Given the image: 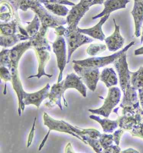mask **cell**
<instances>
[{
  "instance_id": "cell-1",
  "label": "cell",
  "mask_w": 143,
  "mask_h": 153,
  "mask_svg": "<svg viewBox=\"0 0 143 153\" xmlns=\"http://www.w3.org/2000/svg\"><path fill=\"white\" fill-rule=\"evenodd\" d=\"M6 1L11 4L14 11L18 9L26 11L28 9L32 10L38 15L41 22V27L45 28H55L57 26L67 24L65 19L52 14L44 8L41 3L36 0H1Z\"/></svg>"
},
{
  "instance_id": "cell-4",
  "label": "cell",
  "mask_w": 143,
  "mask_h": 153,
  "mask_svg": "<svg viewBox=\"0 0 143 153\" xmlns=\"http://www.w3.org/2000/svg\"><path fill=\"white\" fill-rule=\"evenodd\" d=\"M63 37L68 45L67 64L70 62L73 53L77 48L84 44L92 43L94 39L81 33L77 30H70L67 27Z\"/></svg>"
},
{
  "instance_id": "cell-39",
  "label": "cell",
  "mask_w": 143,
  "mask_h": 153,
  "mask_svg": "<svg viewBox=\"0 0 143 153\" xmlns=\"http://www.w3.org/2000/svg\"><path fill=\"white\" fill-rule=\"evenodd\" d=\"M36 121V117H35L34 120L33 124L32 127L30 132L29 135L28 140L27 143V147L29 148L31 145L33 139L34 135V132L35 131V126Z\"/></svg>"
},
{
  "instance_id": "cell-37",
  "label": "cell",
  "mask_w": 143,
  "mask_h": 153,
  "mask_svg": "<svg viewBox=\"0 0 143 153\" xmlns=\"http://www.w3.org/2000/svg\"><path fill=\"white\" fill-rule=\"evenodd\" d=\"M121 149L118 146L113 145V144L110 146L106 148L103 149V152L106 153H119L121 152Z\"/></svg>"
},
{
  "instance_id": "cell-20",
  "label": "cell",
  "mask_w": 143,
  "mask_h": 153,
  "mask_svg": "<svg viewBox=\"0 0 143 153\" xmlns=\"http://www.w3.org/2000/svg\"><path fill=\"white\" fill-rule=\"evenodd\" d=\"M89 118L91 120H94L99 123L102 127L103 131L105 133H112L118 127V121L111 120L108 119V118L104 119H101L100 117L94 115L89 116Z\"/></svg>"
},
{
  "instance_id": "cell-27",
  "label": "cell",
  "mask_w": 143,
  "mask_h": 153,
  "mask_svg": "<svg viewBox=\"0 0 143 153\" xmlns=\"http://www.w3.org/2000/svg\"><path fill=\"white\" fill-rule=\"evenodd\" d=\"M131 84L136 90L143 88V66L136 72H132Z\"/></svg>"
},
{
  "instance_id": "cell-43",
  "label": "cell",
  "mask_w": 143,
  "mask_h": 153,
  "mask_svg": "<svg viewBox=\"0 0 143 153\" xmlns=\"http://www.w3.org/2000/svg\"><path fill=\"white\" fill-rule=\"evenodd\" d=\"M65 152L66 153L73 152H73L72 148L71 143H69L68 145L66 147Z\"/></svg>"
},
{
  "instance_id": "cell-2",
  "label": "cell",
  "mask_w": 143,
  "mask_h": 153,
  "mask_svg": "<svg viewBox=\"0 0 143 153\" xmlns=\"http://www.w3.org/2000/svg\"><path fill=\"white\" fill-rule=\"evenodd\" d=\"M47 31L41 29L35 36L30 39L36 53L38 61V74L29 76L28 79L37 77L39 79L43 76L50 78L52 76V74H47L45 72V67L50 59L49 52L51 51V47L46 38Z\"/></svg>"
},
{
  "instance_id": "cell-33",
  "label": "cell",
  "mask_w": 143,
  "mask_h": 153,
  "mask_svg": "<svg viewBox=\"0 0 143 153\" xmlns=\"http://www.w3.org/2000/svg\"><path fill=\"white\" fill-rule=\"evenodd\" d=\"M105 1V0H80L79 4L88 11L90 7L97 4H102Z\"/></svg>"
},
{
  "instance_id": "cell-10",
  "label": "cell",
  "mask_w": 143,
  "mask_h": 153,
  "mask_svg": "<svg viewBox=\"0 0 143 153\" xmlns=\"http://www.w3.org/2000/svg\"><path fill=\"white\" fill-rule=\"evenodd\" d=\"M63 92V81L54 84L50 89L48 98L49 99V102H47L45 105L49 108H52L57 105L61 111L63 110L61 104V98L63 100L64 104L66 107H68V104L65 98Z\"/></svg>"
},
{
  "instance_id": "cell-16",
  "label": "cell",
  "mask_w": 143,
  "mask_h": 153,
  "mask_svg": "<svg viewBox=\"0 0 143 153\" xmlns=\"http://www.w3.org/2000/svg\"><path fill=\"white\" fill-rule=\"evenodd\" d=\"M130 2V0H105L103 3L104 9L100 14L92 17V19L101 18L106 15L119 9H126V5Z\"/></svg>"
},
{
  "instance_id": "cell-45",
  "label": "cell",
  "mask_w": 143,
  "mask_h": 153,
  "mask_svg": "<svg viewBox=\"0 0 143 153\" xmlns=\"http://www.w3.org/2000/svg\"><path fill=\"white\" fill-rule=\"evenodd\" d=\"M119 107H117V108H115V109H114V111H113V112L115 113L116 114H118V109H119Z\"/></svg>"
},
{
  "instance_id": "cell-11",
  "label": "cell",
  "mask_w": 143,
  "mask_h": 153,
  "mask_svg": "<svg viewBox=\"0 0 143 153\" xmlns=\"http://www.w3.org/2000/svg\"><path fill=\"white\" fill-rule=\"evenodd\" d=\"M50 86L49 83L45 87L35 93H28L24 92L23 98V103L24 106L34 105L39 108L42 102L48 98Z\"/></svg>"
},
{
  "instance_id": "cell-19",
  "label": "cell",
  "mask_w": 143,
  "mask_h": 153,
  "mask_svg": "<svg viewBox=\"0 0 143 153\" xmlns=\"http://www.w3.org/2000/svg\"><path fill=\"white\" fill-rule=\"evenodd\" d=\"M100 79L109 88L118 84L117 74L112 68H105L100 75Z\"/></svg>"
},
{
  "instance_id": "cell-41",
  "label": "cell",
  "mask_w": 143,
  "mask_h": 153,
  "mask_svg": "<svg viewBox=\"0 0 143 153\" xmlns=\"http://www.w3.org/2000/svg\"><path fill=\"white\" fill-rule=\"evenodd\" d=\"M138 91L140 104L142 108L143 109V88L139 89Z\"/></svg>"
},
{
  "instance_id": "cell-23",
  "label": "cell",
  "mask_w": 143,
  "mask_h": 153,
  "mask_svg": "<svg viewBox=\"0 0 143 153\" xmlns=\"http://www.w3.org/2000/svg\"><path fill=\"white\" fill-rule=\"evenodd\" d=\"M117 120L120 128L127 131H131L135 126L139 125L138 121L135 115L133 116L122 115L119 117Z\"/></svg>"
},
{
  "instance_id": "cell-38",
  "label": "cell",
  "mask_w": 143,
  "mask_h": 153,
  "mask_svg": "<svg viewBox=\"0 0 143 153\" xmlns=\"http://www.w3.org/2000/svg\"><path fill=\"white\" fill-rule=\"evenodd\" d=\"M124 133V131L121 129H119L114 132L113 134V137H114V141L115 142V143L117 145L119 146L120 144V141L121 136L123 135Z\"/></svg>"
},
{
  "instance_id": "cell-21",
  "label": "cell",
  "mask_w": 143,
  "mask_h": 153,
  "mask_svg": "<svg viewBox=\"0 0 143 153\" xmlns=\"http://www.w3.org/2000/svg\"><path fill=\"white\" fill-rule=\"evenodd\" d=\"M136 91L132 86L126 90L125 93L123 94V99L120 103V107L123 108L126 106H133L139 101Z\"/></svg>"
},
{
  "instance_id": "cell-25",
  "label": "cell",
  "mask_w": 143,
  "mask_h": 153,
  "mask_svg": "<svg viewBox=\"0 0 143 153\" xmlns=\"http://www.w3.org/2000/svg\"><path fill=\"white\" fill-rule=\"evenodd\" d=\"M67 124L68 125L72 131L79 136L80 134H86V135H89V137L91 138L99 139L102 135L101 133L96 129L93 128L82 129L77 127V126H72V125L68 123H67Z\"/></svg>"
},
{
  "instance_id": "cell-9",
  "label": "cell",
  "mask_w": 143,
  "mask_h": 153,
  "mask_svg": "<svg viewBox=\"0 0 143 153\" xmlns=\"http://www.w3.org/2000/svg\"><path fill=\"white\" fill-rule=\"evenodd\" d=\"M63 36H57L56 40L52 43L53 51L56 56L57 67L60 71L57 82L62 81L64 70L67 64L66 42Z\"/></svg>"
},
{
  "instance_id": "cell-13",
  "label": "cell",
  "mask_w": 143,
  "mask_h": 153,
  "mask_svg": "<svg viewBox=\"0 0 143 153\" xmlns=\"http://www.w3.org/2000/svg\"><path fill=\"white\" fill-rule=\"evenodd\" d=\"M63 81L64 93L69 89L74 88L77 90L84 98L86 97L87 88L80 76L72 72L68 74Z\"/></svg>"
},
{
  "instance_id": "cell-24",
  "label": "cell",
  "mask_w": 143,
  "mask_h": 153,
  "mask_svg": "<svg viewBox=\"0 0 143 153\" xmlns=\"http://www.w3.org/2000/svg\"><path fill=\"white\" fill-rule=\"evenodd\" d=\"M48 11L58 16H65L68 14L69 10L63 4L54 3L43 4Z\"/></svg>"
},
{
  "instance_id": "cell-22",
  "label": "cell",
  "mask_w": 143,
  "mask_h": 153,
  "mask_svg": "<svg viewBox=\"0 0 143 153\" xmlns=\"http://www.w3.org/2000/svg\"><path fill=\"white\" fill-rule=\"evenodd\" d=\"M19 18L14 19L10 22L1 24V35L10 36L18 33V27L20 25Z\"/></svg>"
},
{
  "instance_id": "cell-30",
  "label": "cell",
  "mask_w": 143,
  "mask_h": 153,
  "mask_svg": "<svg viewBox=\"0 0 143 153\" xmlns=\"http://www.w3.org/2000/svg\"><path fill=\"white\" fill-rule=\"evenodd\" d=\"M0 76L1 79L5 82L4 89V94H7V82L12 81V75L10 71L8 68L4 66H1L0 68Z\"/></svg>"
},
{
  "instance_id": "cell-44",
  "label": "cell",
  "mask_w": 143,
  "mask_h": 153,
  "mask_svg": "<svg viewBox=\"0 0 143 153\" xmlns=\"http://www.w3.org/2000/svg\"><path fill=\"white\" fill-rule=\"evenodd\" d=\"M121 153H139V152H138L134 149L132 148H130L127 149V150H125V151H122L121 152Z\"/></svg>"
},
{
  "instance_id": "cell-12",
  "label": "cell",
  "mask_w": 143,
  "mask_h": 153,
  "mask_svg": "<svg viewBox=\"0 0 143 153\" xmlns=\"http://www.w3.org/2000/svg\"><path fill=\"white\" fill-rule=\"evenodd\" d=\"M115 30L113 33L105 38V41L107 48L111 52H116L122 48L125 43V39L120 33V26L117 24L114 19Z\"/></svg>"
},
{
  "instance_id": "cell-29",
  "label": "cell",
  "mask_w": 143,
  "mask_h": 153,
  "mask_svg": "<svg viewBox=\"0 0 143 153\" xmlns=\"http://www.w3.org/2000/svg\"><path fill=\"white\" fill-rule=\"evenodd\" d=\"M107 45L102 43L91 44L86 49V53L91 56H95L106 50Z\"/></svg>"
},
{
  "instance_id": "cell-18",
  "label": "cell",
  "mask_w": 143,
  "mask_h": 153,
  "mask_svg": "<svg viewBox=\"0 0 143 153\" xmlns=\"http://www.w3.org/2000/svg\"><path fill=\"white\" fill-rule=\"evenodd\" d=\"M31 39V38L30 37L21 33H17L10 36L1 35V46L5 48L12 47L20 41H27Z\"/></svg>"
},
{
  "instance_id": "cell-15",
  "label": "cell",
  "mask_w": 143,
  "mask_h": 153,
  "mask_svg": "<svg viewBox=\"0 0 143 153\" xmlns=\"http://www.w3.org/2000/svg\"><path fill=\"white\" fill-rule=\"evenodd\" d=\"M110 15H106L100 18V20L97 24L93 27L87 29H81L77 28L78 32L87 35L94 39L101 41H104L105 38L102 30V26L108 19Z\"/></svg>"
},
{
  "instance_id": "cell-14",
  "label": "cell",
  "mask_w": 143,
  "mask_h": 153,
  "mask_svg": "<svg viewBox=\"0 0 143 153\" xmlns=\"http://www.w3.org/2000/svg\"><path fill=\"white\" fill-rule=\"evenodd\" d=\"M87 11H88L79 4L73 6L72 9L69 11L66 19L67 24L68 25V28L70 30H77L78 23Z\"/></svg>"
},
{
  "instance_id": "cell-32",
  "label": "cell",
  "mask_w": 143,
  "mask_h": 153,
  "mask_svg": "<svg viewBox=\"0 0 143 153\" xmlns=\"http://www.w3.org/2000/svg\"><path fill=\"white\" fill-rule=\"evenodd\" d=\"M101 145L103 149L106 148L110 146L113 144L114 137L113 135L102 134L99 139Z\"/></svg>"
},
{
  "instance_id": "cell-40",
  "label": "cell",
  "mask_w": 143,
  "mask_h": 153,
  "mask_svg": "<svg viewBox=\"0 0 143 153\" xmlns=\"http://www.w3.org/2000/svg\"><path fill=\"white\" fill-rule=\"evenodd\" d=\"M55 32H56V35L57 36H63L66 28L64 27L63 25H60L57 26V27L55 28Z\"/></svg>"
},
{
  "instance_id": "cell-36",
  "label": "cell",
  "mask_w": 143,
  "mask_h": 153,
  "mask_svg": "<svg viewBox=\"0 0 143 153\" xmlns=\"http://www.w3.org/2000/svg\"><path fill=\"white\" fill-rule=\"evenodd\" d=\"M122 111V115L133 116L136 114V109L133 106H126L123 107Z\"/></svg>"
},
{
  "instance_id": "cell-42",
  "label": "cell",
  "mask_w": 143,
  "mask_h": 153,
  "mask_svg": "<svg viewBox=\"0 0 143 153\" xmlns=\"http://www.w3.org/2000/svg\"><path fill=\"white\" fill-rule=\"evenodd\" d=\"M134 55L135 56L143 55V46L135 50L134 51Z\"/></svg>"
},
{
  "instance_id": "cell-31",
  "label": "cell",
  "mask_w": 143,
  "mask_h": 153,
  "mask_svg": "<svg viewBox=\"0 0 143 153\" xmlns=\"http://www.w3.org/2000/svg\"><path fill=\"white\" fill-rule=\"evenodd\" d=\"M9 49H3L1 52L0 56V65L6 67L8 69L11 65L10 57H9Z\"/></svg>"
},
{
  "instance_id": "cell-26",
  "label": "cell",
  "mask_w": 143,
  "mask_h": 153,
  "mask_svg": "<svg viewBox=\"0 0 143 153\" xmlns=\"http://www.w3.org/2000/svg\"><path fill=\"white\" fill-rule=\"evenodd\" d=\"M27 24L25 28L28 35L31 38L35 36L40 30L41 22L38 15L35 14L33 19L30 22H26Z\"/></svg>"
},
{
  "instance_id": "cell-28",
  "label": "cell",
  "mask_w": 143,
  "mask_h": 153,
  "mask_svg": "<svg viewBox=\"0 0 143 153\" xmlns=\"http://www.w3.org/2000/svg\"><path fill=\"white\" fill-rule=\"evenodd\" d=\"M79 136L82 137L85 144H89L93 149L96 152L99 153L102 152V147L99 139H94L86 134H80Z\"/></svg>"
},
{
  "instance_id": "cell-5",
  "label": "cell",
  "mask_w": 143,
  "mask_h": 153,
  "mask_svg": "<svg viewBox=\"0 0 143 153\" xmlns=\"http://www.w3.org/2000/svg\"><path fill=\"white\" fill-rule=\"evenodd\" d=\"M43 114H44L43 115V120H44V125L47 126L49 130L39 146V151H41L43 149L48 139L50 131H52L68 133L70 135L77 137L78 139L80 140L83 142V140L82 137H80V136L72 131L67 124V122L63 120H58L54 119L46 112H44Z\"/></svg>"
},
{
  "instance_id": "cell-34",
  "label": "cell",
  "mask_w": 143,
  "mask_h": 153,
  "mask_svg": "<svg viewBox=\"0 0 143 153\" xmlns=\"http://www.w3.org/2000/svg\"><path fill=\"white\" fill-rule=\"evenodd\" d=\"M133 137H140L143 139V124L140 123L135 126L130 132Z\"/></svg>"
},
{
  "instance_id": "cell-8",
  "label": "cell",
  "mask_w": 143,
  "mask_h": 153,
  "mask_svg": "<svg viewBox=\"0 0 143 153\" xmlns=\"http://www.w3.org/2000/svg\"><path fill=\"white\" fill-rule=\"evenodd\" d=\"M73 68L88 88L92 91H94L98 82L100 79L99 68L82 67L77 64H74Z\"/></svg>"
},
{
  "instance_id": "cell-7",
  "label": "cell",
  "mask_w": 143,
  "mask_h": 153,
  "mask_svg": "<svg viewBox=\"0 0 143 153\" xmlns=\"http://www.w3.org/2000/svg\"><path fill=\"white\" fill-rule=\"evenodd\" d=\"M126 52H124L114 62V65L119 77V82L123 94L127 89L132 86V72L128 69Z\"/></svg>"
},
{
  "instance_id": "cell-17",
  "label": "cell",
  "mask_w": 143,
  "mask_h": 153,
  "mask_svg": "<svg viewBox=\"0 0 143 153\" xmlns=\"http://www.w3.org/2000/svg\"><path fill=\"white\" fill-rule=\"evenodd\" d=\"M134 5L131 12L135 25V35L137 38L141 36V29L143 23V0H133Z\"/></svg>"
},
{
  "instance_id": "cell-6",
  "label": "cell",
  "mask_w": 143,
  "mask_h": 153,
  "mask_svg": "<svg viewBox=\"0 0 143 153\" xmlns=\"http://www.w3.org/2000/svg\"><path fill=\"white\" fill-rule=\"evenodd\" d=\"M121 96V91L119 88L116 87L110 88L102 106L97 109H89L88 111L93 114L100 115L105 118H108L113 109L120 102Z\"/></svg>"
},
{
  "instance_id": "cell-3",
  "label": "cell",
  "mask_w": 143,
  "mask_h": 153,
  "mask_svg": "<svg viewBox=\"0 0 143 153\" xmlns=\"http://www.w3.org/2000/svg\"><path fill=\"white\" fill-rule=\"evenodd\" d=\"M135 44L134 41H132L128 44L125 47L120 51L115 53L114 54L106 56L93 57L83 60H74L72 63L77 64L82 67L87 68H102L110 64L114 63L124 52L127 51Z\"/></svg>"
},
{
  "instance_id": "cell-46",
  "label": "cell",
  "mask_w": 143,
  "mask_h": 153,
  "mask_svg": "<svg viewBox=\"0 0 143 153\" xmlns=\"http://www.w3.org/2000/svg\"><path fill=\"white\" fill-rule=\"evenodd\" d=\"M141 42L142 43H143V26L142 29V35H141Z\"/></svg>"
},
{
  "instance_id": "cell-35",
  "label": "cell",
  "mask_w": 143,
  "mask_h": 153,
  "mask_svg": "<svg viewBox=\"0 0 143 153\" xmlns=\"http://www.w3.org/2000/svg\"><path fill=\"white\" fill-rule=\"evenodd\" d=\"M36 1H38L43 4L45 3H54V4H59L71 6H74L75 5L74 3L68 0H36Z\"/></svg>"
}]
</instances>
